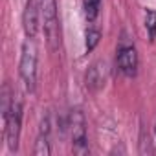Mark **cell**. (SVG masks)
Masks as SVG:
<instances>
[{
    "mask_svg": "<svg viewBox=\"0 0 156 156\" xmlns=\"http://www.w3.org/2000/svg\"><path fill=\"white\" fill-rule=\"evenodd\" d=\"M68 129H70V136H72V152L79 154V156L88 154L90 147H88V136H87V119L79 108L70 112Z\"/></svg>",
    "mask_w": 156,
    "mask_h": 156,
    "instance_id": "obj_4",
    "label": "cell"
},
{
    "mask_svg": "<svg viewBox=\"0 0 156 156\" xmlns=\"http://www.w3.org/2000/svg\"><path fill=\"white\" fill-rule=\"evenodd\" d=\"M2 119L8 149L11 152H17L22 132V103L15 99V94H11L9 85H4L2 88Z\"/></svg>",
    "mask_w": 156,
    "mask_h": 156,
    "instance_id": "obj_1",
    "label": "cell"
},
{
    "mask_svg": "<svg viewBox=\"0 0 156 156\" xmlns=\"http://www.w3.org/2000/svg\"><path fill=\"white\" fill-rule=\"evenodd\" d=\"M138 66L140 57L136 46L130 42H121L116 51V68L119 70V73H123L125 77H134L138 73Z\"/></svg>",
    "mask_w": 156,
    "mask_h": 156,
    "instance_id": "obj_5",
    "label": "cell"
},
{
    "mask_svg": "<svg viewBox=\"0 0 156 156\" xmlns=\"http://www.w3.org/2000/svg\"><path fill=\"white\" fill-rule=\"evenodd\" d=\"M87 51L90 53V51H94V48L99 44V41H101V30L99 28H96V26H88V30H87Z\"/></svg>",
    "mask_w": 156,
    "mask_h": 156,
    "instance_id": "obj_10",
    "label": "cell"
},
{
    "mask_svg": "<svg viewBox=\"0 0 156 156\" xmlns=\"http://www.w3.org/2000/svg\"><path fill=\"white\" fill-rule=\"evenodd\" d=\"M145 30L149 33L151 42L156 39V9H145Z\"/></svg>",
    "mask_w": 156,
    "mask_h": 156,
    "instance_id": "obj_11",
    "label": "cell"
},
{
    "mask_svg": "<svg viewBox=\"0 0 156 156\" xmlns=\"http://www.w3.org/2000/svg\"><path fill=\"white\" fill-rule=\"evenodd\" d=\"M35 156H50L51 154V145H50V134H41L37 136L35 147H33Z\"/></svg>",
    "mask_w": 156,
    "mask_h": 156,
    "instance_id": "obj_9",
    "label": "cell"
},
{
    "mask_svg": "<svg viewBox=\"0 0 156 156\" xmlns=\"http://www.w3.org/2000/svg\"><path fill=\"white\" fill-rule=\"evenodd\" d=\"M154 134H156V125H154Z\"/></svg>",
    "mask_w": 156,
    "mask_h": 156,
    "instance_id": "obj_12",
    "label": "cell"
},
{
    "mask_svg": "<svg viewBox=\"0 0 156 156\" xmlns=\"http://www.w3.org/2000/svg\"><path fill=\"white\" fill-rule=\"evenodd\" d=\"M41 28V11L37 0H26V6L22 11V30L26 39H35Z\"/></svg>",
    "mask_w": 156,
    "mask_h": 156,
    "instance_id": "obj_6",
    "label": "cell"
},
{
    "mask_svg": "<svg viewBox=\"0 0 156 156\" xmlns=\"http://www.w3.org/2000/svg\"><path fill=\"white\" fill-rule=\"evenodd\" d=\"M37 46L33 39H26L20 50V62H19V75L28 92H35L37 88Z\"/></svg>",
    "mask_w": 156,
    "mask_h": 156,
    "instance_id": "obj_3",
    "label": "cell"
},
{
    "mask_svg": "<svg viewBox=\"0 0 156 156\" xmlns=\"http://www.w3.org/2000/svg\"><path fill=\"white\" fill-rule=\"evenodd\" d=\"M41 20H42V31L48 42L50 51H57L61 48V24H59V13H57V0H37Z\"/></svg>",
    "mask_w": 156,
    "mask_h": 156,
    "instance_id": "obj_2",
    "label": "cell"
},
{
    "mask_svg": "<svg viewBox=\"0 0 156 156\" xmlns=\"http://www.w3.org/2000/svg\"><path fill=\"white\" fill-rule=\"evenodd\" d=\"M107 77H108V68L105 61H96L90 64V68L87 70L85 75V85L90 92H98L105 87L107 83Z\"/></svg>",
    "mask_w": 156,
    "mask_h": 156,
    "instance_id": "obj_7",
    "label": "cell"
},
{
    "mask_svg": "<svg viewBox=\"0 0 156 156\" xmlns=\"http://www.w3.org/2000/svg\"><path fill=\"white\" fill-rule=\"evenodd\" d=\"M101 4L103 0H83V11H85V19L88 24H94L96 19L99 17Z\"/></svg>",
    "mask_w": 156,
    "mask_h": 156,
    "instance_id": "obj_8",
    "label": "cell"
}]
</instances>
